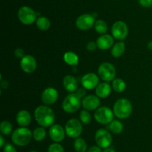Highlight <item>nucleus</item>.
Returning a JSON list of instances; mask_svg holds the SVG:
<instances>
[{
    "instance_id": "nucleus-1",
    "label": "nucleus",
    "mask_w": 152,
    "mask_h": 152,
    "mask_svg": "<svg viewBox=\"0 0 152 152\" xmlns=\"http://www.w3.org/2000/svg\"><path fill=\"white\" fill-rule=\"evenodd\" d=\"M34 118L37 123L43 128L51 127L55 121L53 110L48 106L40 105L34 111Z\"/></svg>"
},
{
    "instance_id": "nucleus-2",
    "label": "nucleus",
    "mask_w": 152,
    "mask_h": 152,
    "mask_svg": "<svg viewBox=\"0 0 152 152\" xmlns=\"http://www.w3.org/2000/svg\"><path fill=\"white\" fill-rule=\"evenodd\" d=\"M33 138V133L26 127L16 128L11 135L12 142L17 146H25L29 144Z\"/></svg>"
},
{
    "instance_id": "nucleus-3",
    "label": "nucleus",
    "mask_w": 152,
    "mask_h": 152,
    "mask_svg": "<svg viewBox=\"0 0 152 152\" xmlns=\"http://www.w3.org/2000/svg\"><path fill=\"white\" fill-rule=\"evenodd\" d=\"M114 113L117 118L125 119L132 113V104L127 98H120L114 105Z\"/></svg>"
},
{
    "instance_id": "nucleus-4",
    "label": "nucleus",
    "mask_w": 152,
    "mask_h": 152,
    "mask_svg": "<svg viewBox=\"0 0 152 152\" xmlns=\"http://www.w3.org/2000/svg\"><path fill=\"white\" fill-rule=\"evenodd\" d=\"M82 104L81 98L77 93H71L67 95L62 101V107L65 112L68 113H74L80 109Z\"/></svg>"
},
{
    "instance_id": "nucleus-5",
    "label": "nucleus",
    "mask_w": 152,
    "mask_h": 152,
    "mask_svg": "<svg viewBox=\"0 0 152 152\" xmlns=\"http://www.w3.org/2000/svg\"><path fill=\"white\" fill-rule=\"evenodd\" d=\"M116 73L115 67L111 63H102L98 68L99 77L105 82L113 81L115 79Z\"/></svg>"
},
{
    "instance_id": "nucleus-6",
    "label": "nucleus",
    "mask_w": 152,
    "mask_h": 152,
    "mask_svg": "<svg viewBox=\"0 0 152 152\" xmlns=\"http://www.w3.org/2000/svg\"><path fill=\"white\" fill-rule=\"evenodd\" d=\"M18 18L22 24L32 25L37 19V13L28 6H22L18 10Z\"/></svg>"
},
{
    "instance_id": "nucleus-7",
    "label": "nucleus",
    "mask_w": 152,
    "mask_h": 152,
    "mask_svg": "<svg viewBox=\"0 0 152 152\" xmlns=\"http://www.w3.org/2000/svg\"><path fill=\"white\" fill-rule=\"evenodd\" d=\"M82 122L77 119H71L65 124V133L68 137L72 139H77L80 137L83 133V125Z\"/></svg>"
},
{
    "instance_id": "nucleus-8",
    "label": "nucleus",
    "mask_w": 152,
    "mask_h": 152,
    "mask_svg": "<svg viewBox=\"0 0 152 152\" xmlns=\"http://www.w3.org/2000/svg\"><path fill=\"white\" fill-rule=\"evenodd\" d=\"M95 141L101 148H108L112 143L113 138L108 131L104 128L98 129L95 133Z\"/></svg>"
},
{
    "instance_id": "nucleus-9",
    "label": "nucleus",
    "mask_w": 152,
    "mask_h": 152,
    "mask_svg": "<svg viewBox=\"0 0 152 152\" xmlns=\"http://www.w3.org/2000/svg\"><path fill=\"white\" fill-rule=\"evenodd\" d=\"M96 122L102 125H108L114 120V113L108 107H100L94 113Z\"/></svg>"
},
{
    "instance_id": "nucleus-10",
    "label": "nucleus",
    "mask_w": 152,
    "mask_h": 152,
    "mask_svg": "<svg viewBox=\"0 0 152 152\" xmlns=\"http://www.w3.org/2000/svg\"><path fill=\"white\" fill-rule=\"evenodd\" d=\"M111 34L113 37L118 40H123L129 34V28L126 22L123 21H117L111 27Z\"/></svg>"
},
{
    "instance_id": "nucleus-11",
    "label": "nucleus",
    "mask_w": 152,
    "mask_h": 152,
    "mask_svg": "<svg viewBox=\"0 0 152 152\" xmlns=\"http://www.w3.org/2000/svg\"><path fill=\"white\" fill-rule=\"evenodd\" d=\"M94 16L91 14H82L76 20V25L81 31H88L94 25Z\"/></svg>"
},
{
    "instance_id": "nucleus-12",
    "label": "nucleus",
    "mask_w": 152,
    "mask_h": 152,
    "mask_svg": "<svg viewBox=\"0 0 152 152\" xmlns=\"http://www.w3.org/2000/svg\"><path fill=\"white\" fill-rule=\"evenodd\" d=\"M81 83L82 86L86 89H96L99 83V76L93 72L87 73L82 77Z\"/></svg>"
},
{
    "instance_id": "nucleus-13",
    "label": "nucleus",
    "mask_w": 152,
    "mask_h": 152,
    "mask_svg": "<svg viewBox=\"0 0 152 152\" xmlns=\"http://www.w3.org/2000/svg\"><path fill=\"white\" fill-rule=\"evenodd\" d=\"M20 66L22 71L26 73H32L36 70L37 66V61L32 55H25L21 59Z\"/></svg>"
},
{
    "instance_id": "nucleus-14",
    "label": "nucleus",
    "mask_w": 152,
    "mask_h": 152,
    "mask_svg": "<svg viewBox=\"0 0 152 152\" xmlns=\"http://www.w3.org/2000/svg\"><path fill=\"white\" fill-rule=\"evenodd\" d=\"M58 92L55 88L48 87L43 90L42 93L41 98L43 103L47 105H51L53 104L58 99Z\"/></svg>"
},
{
    "instance_id": "nucleus-15",
    "label": "nucleus",
    "mask_w": 152,
    "mask_h": 152,
    "mask_svg": "<svg viewBox=\"0 0 152 152\" xmlns=\"http://www.w3.org/2000/svg\"><path fill=\"white\" fill-rule=\"evenodd\" d=\"M100 105V100L96 95H89L82 100V106L86 110H95Z\"/></svg>"
},
{
    "instance_id": "nucleus-16",
    "label": "nucleus",
    "mask_w": 152,
    "mask_h": 152,
    "mask_svg": "<svg viewBox=\"0 0 152 152\" xmlns=\"http://www.w3.org/2000/svg\"><path fill=\"white\" fill-rule=\"evenodd\" d=\"M65 130L59 125H53L49 130V136L55 142H60L65 139Z\"/></svg>"
},
{
    "instance_id": "nucleus-17",
    "label": "nucleus",
    "mask_w": 152,
    "mask_h": 152,
    "mask_svg": "<svg viewBox=\"0 0 152 152\" xmlns=\"http://www.w3.org/2000/svg\"><path fill=\"white\" fill-rule=\"evenodd\" d=\"M114 41L113 36L109 34H102L98 37L96 43L98 49L101 50H107L112 47Z\"/></svg>"
},
{
    "instance_id": "nucleus-18",
    "label": "nucleus",
    "mask_w": 152,
    "mask_h": 152,
    "mask_svg": "<svg viewBox=\"0 0 152 152\" xmlns=\"http://www.w3.org/2000/svg\"><path fill=\"white\" fill-rule=\"evenodd\" d=\"M63 86L68 92L71 93H74V92H77L78 89V83H77V79L73 76L68 75L64 77L63 80H62Z\"/></svg>"
},
{
    "instance_id": "nucleus-19",
    "label": "nucleus",
    "mask_w": 152,
    "mask_h": 152,
    "mask_svg": "<svg viewBox=\"0 0 152 152\" xmlns=\"http://www.w3.org/2000/svg\"><path fill=\"white\" fill-rule=\"evenodd\" d=\"M16 122L21 127H27L31 122V115L28 110H22L18 112L16 117Z\"/></svg>"
},
{
    "instance_id": "nucleus-20",
    "label": "nucleus",
    "mask_w": 152,
    "mask_h": 152,
    "mask_svg": "<svg viewBox=\"0 0 152 152\" xmlns=\"http://www.w3.org/2000/svg\"><path fill=\"white\" fill-rule=\"evenodd\" d=\"M111 89L112 88L108 82H102V83H99L96 87L95 93L96 96L99 97V98H105L111 94Z\"/></svg>"
},
{
    "instance_id": "nucleus-21",
    "label": "nucleus",
    "mask_w": 152,
    "mask_h": 152,
    "mask_svg": "<svg viewBox=\"0 0 152 152\" xmlns=\"http://www.w3.org/2000/svg\"><path fill=\"white\" fill-rule=\"evenodd\" d=\"M125 50H126V44H125L124 42L120 41L113 46L111 51V54L114 58H120L124 54Z\"/></svg>"
},
{
    "instance_id": "nucleus-22",
    "label": "nucleus",
    "mask_w": 152,
    "mask_h": 152,
    "mask_svg": "<svg viewBox=\"0 0 152 152\" xmlns=\"http://www.w3.org/2000/svg\"><path fill=\"white\" fill-rule=\"evenodd\" d=\"M63 60L68 65L76 66L79 63V57L73 52H68L64 55Z\"/></svg>"
},
{
    "instance_id": "nucleus-23",
    "label": "nucleus",
    "mask_w": 152,
    "mask_h": 152,
    "mask_svg": "<svg viewBox=\"0 0 152 152\" xmlns=\"http://www.w3.org/2000/svg\"><path fill=\"white\" fill-rule=\"evenodd\" d=\"M36 24H37V28L41 30V31H47L50 26V20L45 16H41L37 18V21H36Z\"/></svg>"
},
{
    "instance_id": "nucleus-24",
    "label": "nucleus",
    "mask_w": 152,
    "mask_h": 152,
    "mask_svg": "<svg viewBox=\"0 0 152 152\" xmlns=\"http://www.w3.org/2000/svg\"><path fill=\"white\" fill-rule=\"evenodd\" d=\"M74 148L76 152H86L87 151V143L84 139L78 138L74 140Z\"/></svg>"
},
{
    "instance_id": "nucleus-25",
    "label": "nucleus",
    "mask_w": 152,
    "mask_h": 152,
    "mask_svg": "<svg viewBox=\"0 0 152 152\" xmlns=\"http://www.w3.org/2000/svg\"><path fill=\"white\" fill-rule=\"evenodd\" d=\"M46 134L47 132L45 129L43 127H39L33 131V139L37 142H41L45 138Z\"/></svg>"
},
{
    "instance_id": "nucleus-26",
    "label": "nucleus",
    "mask_w": 152,
    "mask_h": 152,
    "mask_svg": "<svg viewBox=\"0 0 152 152\" xmlns=\"http://www.w3.org/2000/svg\"><path fill=\"white\" fill-rule=\"evenodd\" d=\"M108 129L115 134H119L123 132V125L120 121L113 120L110 124H108Z\"/></svg>"
},
{
    "instance_id": "nucleus-27",
    "label": "nucleus",
    "mask_w": 152,
    "mask_h": 152,
    "mask_svg": "<svg viewBox=\"0 0 152 152\" xmlns=\"http://www.w3.org/2000/svg\"><path fill=\"white\" fill-rule=\"evenodd\" d=\"M112 88L115 92H123L126 89V83L121 78H115L112 81Z\"/></svg>"
},
{
    "instance_id": "nucleus-28",
    "label": "nucleus",
    "mask_w": 152,
    "mask_h": 152,
    "mask_svg": "<svg viewBox=\"0 0 152 152\" xmlns=\"http://www.w3.org/2000/svg\"><path fill=\"white\" fill-rule=\"evenodd\" d=\"M94 28L96 32L99 34H105L108 31V25L102 19H98L95 22Z\"/></svg>"
},
{
    "instance_id": "nucleus-29",
    "label": "nucleus",
    "mask_w": 152,
    "mask_h": 152,
    "mask_svg": "<svg viewBox=\"0 0 152 152\" xmlns=\"http://www.w3.org/2000/svg\"><path fill=\"white\" fill-rule=\"evenodd\" d=\"M13 131V125L8 121H3L0 124V131L2 135H9Z\"/></svg>"
},
{
    "instance_id": "nucleus-30",
    "label": "nucleus",
    "mask_w": 152,
    "mask_h": 152,
    "mask_svg": "<svg viewBox=\"0 0 152 152\" xmlns=\"http://www.w3.org/2000/svg\"><path fill=\"white\" fill-rule=\"evenodd\" d=\"M80 122L84 125H89L91 122V115L88 110H83L80 113Z\"/></svg>"
},
{
    "instance_id": "nucleus-31",
    "label": "nucleus",
    "mask_w": 152,
    "mask_h": 152,
    "mask_svg": "<svg viewBox=\"0 0 152 152\" xmlns=\"http://www.w3.org/2000/svg\"><path fill=\"white\" fill-rule=\"evenodd\" d=\"M48 152H64V148L59 142H54L50 145Z\"/></svg>"
},
{
    "instance_id": "nucleus-32",
    "label": "nucleus",
    "mask_w": 152,
    "mask_h": 152,
    "mask_svg": "<svg viewBox=\"0 0 152 152\" xmlns=\"http://www.w3.org/2000/svg\"><path fill=\"white\" fill-rule=\"evenodd\" d=\"M3 152H17L14 146L10 143H7L3 147Z\"/></svg>"
},
{
    "instance_id": "nucleus-33",
    "label": "nucleus",
    "mask_w": 152,
    "mask_h": 152,
    "mask_svg": "<svg viewBox=\"0 0 152 152\" xmlns=\"http://www.w3.org/2000/svg\"><path fill=\"white\" fill-rule=\"evenodd\" d=\"M97 48V45H96V43L93 41L88 42L86 45V49L89 52H94V51L96 50V49Z\"/></svg>"
},
{
    "instance_id": "nucleus-34",
    "label": "nucleus",
    "mask_w": 152,
    "mask_h": 152,
    "mask_svg": "<svg viewBox=\"0 0 152 152\" xmlns=\"http://www.w3.org/2000/svg\"><path fill=\"white\" fill-rule=\"evenodd\" d=\"M14 55L16 58H19L22 59L24 56H25V51L21 48H18L14 51Z\"/></svg>"
},
{
    "instance_id": "nucleus-35",
    "label": "nucleus",
    "mask_w": 152,
    "mask_h": 152,
    "mask_svg": "<svg viewBox=\"0 0 152 152\" xmlns=\"http://www.w3.org/2000/svg\"><path fill=\"white\" fill-rule=\"evenodd\" d=\"M139 2L144 7H150L152 6V0H139Z\"/></svg>"
},
{
    "instance_id": "nucleus-36",
    "label": "nucleus",
    "mask_w": 152,
    "mask_h": 152,
    "mask_svg": "<svg viewBox=\"0 0 152 152\" xmlns=\"http://www.w3.org/2000/svg\"><path fill=\"white\" fill-rule=\"evenodd\" d=\"M87 152H102V148L98 145H92L88 149Z\"/></svg>"
},
{
    "instance_id": "nucleus-37",
    "label": "nucleus",
    "mask_w": 152,
    "mask_h": 152,
    "mask_svg": "<svg viewBox=\"0 0 152 152\" xmlns=\"http://www.w3.org/2000/svg\"><path fill=\"white\" fill-rule=\"evenodd\" d=\"M86 89H85L84 87L80 88V89H77V92H76V93H77V95H78V96L80 97V98H83V97L86 96Z\"/></svg>"
},
{
    "instance_id": "nucleus-38",
    "label": "nucleus",
    "mask_w": 152,
    "mask_h": 152,
    "mask_svg": "<svg viewBox=\"0 0 152 152\" xmlns=\"http://www.w3.org/2000/svg\"><path fill=\"white\" fill-rule=\"evenodd\" d=\"M0 85H1V89H7L9 86V83L7 80H3L2 79H1V83H0Z\"/></svg>"
},
{
    "instance_id": "nucleus-39",
    "label": "nucleus",
    "mask_w": 152,
    "mask_h": 152,
    "mask_svg": "<svg viewBox=\"0 0 152 152\" xmlns=\"http://www.w3.org/2000/svg\"><path fill=\"white\" fill-rule=\"evenodd\" d=\"M4 146V139L2 135L0 136V147L3 148Z\"/></svg>"
},
{
    "instance_id": "nucleus-40",
    "label": "nucleus",
    "mask_w": 152,
    "mask_h": 152,
    "mask_svg": "<svg viewBox=\"0 0 152 152\" xmlns=\"http://www.w3.org/2000/svg\"><path fill=\"white\" fill-rule=\"evenodd\" d=\"M102 152H116V151L113 148H108L104 149V151Z\"/></svg>"
},
{
    "instance_id": "nucleus-41",
    "label": "nucleus",
    "mask_w": 152,
    "mask_h": 152,
    "mask_svg": "<svg viewBox=\"0 0 152 152\" xmlns=\"http://www.w3.org/2000/svg\"><path fill=\"white\" fill-rule=\"evenodd\" d=\"M148 49H150V50H152V41H150L148 43Z\"/></svg>"
},
{
    "instance_id": "nucleus-42",
    "label": "nucleus",
    "mask_w": 152,
    "mask_h": 152,
    "mask_svg": "<svg viewBox=\"0 0 152 152\" xmlns=\"http://www.w3.org/2000/svg\"><path fill=\"white\" fill-rule=\"evenodd\" d=\"M30 152H38V151H31Z\"/></svg>"
}]
</instances>
